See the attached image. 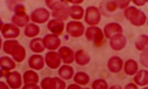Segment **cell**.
Returning a JSON list of instances; mask_svg holds the SVG:
<instances>
[{"mask_svg":"<svg viewBox=\"0 0 148 89\" xmlns=\"http://www.w3.org/2000/svg\"><path fill=\"white\" fill-rule=\"evenodd\" d=\"M118 5H117L116 1H109L106 3V8L109 12H114L118 8Z\"/></svg>","mask_w":148,"mask_h":89,"instance_id":"obj_33","label":"cell"},{"mask_svg":"<svg viewBox=\"0 0 148 89\" xmlns=\"http://www.w3.org/2000/svg\"><path fill=\"white\" fill-rule=\"evenodd\" d=\"M67 89H82V88L77 84H69L67 87Z\"/></svg>","mask_w":148,"mask_h":89,"instance_id":"obj_39","label":"cell"},{"mask_svg":"<svg viewBox=\"0 0 148 89\" xmlns=\"http://www.w3.org/2000/svg\"><path fill=\"white\" fill-rule=\"evenodd\" d=\"M69 16L75 20H81L83 18L84 11L83 7L77 5L71 6L69 8Z\"/></svg>","mask_w":148,"mask_h":89,"instance_id":"obj_22","label":"cell"},{"mask_svg":"<svg viewBox=\"0 0 148 89\" xmlns=\"http://www.w3.org/2000/svg\"><path fill=\"white\" fill-rule=\"evenodd\" d=\"M1 33L3 37L5 38H16L20 34V30L10 24H3L1 26Z\"/></svg>","mask_w":148,"mask_h":89,"instance_id":"obj_13","label":"cell"},{"mask_svg":"<svg viewBox=\"0 0 148 89\" xmlns=\"http://www.w3.org/2000/svg\"><path fill=\"white\" fill-rule=\"evenodd\" d=\"M42 89H56L57 83L55 77L44 78L40 83Z\"/></svg>","mask_w":148,"mask_h":89,"instance_id":"obj_29","label":"cell"},{"mask_svg":"<svg viewBox=\"0 0 148 89\" xmlns=\"http://www.w3.org/2000/svg\"><path fill=\"white\" fill-rule=\"evenodd\" d=\"M140 62L144 67L148 68V47L140 54Z\"/></svg>","mask_w":148,"mask_h":89,"instance_id":"obj_32","label":"cell"},{"mask_svg":"<svg viewBox=\"0 0 148 89\" xmlns=\"http://www.w3.org/2000/svg\"><path fill=\"white\" fill-rule=\"evenodd\" d=\"M108 89H122L121 87L118 85H113L111 86Z\"/></svg>","mask_w":148,"mask_h":89,"instance_id":"obj_42","label":"cell"},{"mask_svg":"<svg viewBox=\"0 0 148 89\" xmlns=\"http://www.w3.org/2000/svg\"><path fill=\"white\" fill-rule=\"evenodd\" d=\"M50 17V13L45 8L36 9L32 13L31 19L32 22L36 23L42 24L47 21Z\"/></svg>","mask_w":148,"mask_h":89,"instance_id":"obj_7","label":"cell"},{"mask_svg":"<svg viewBox=\"0 0 148 89\" xmlns=\"http://www.w3.org/2000/svg\"><path fill=\"white\" fill-rule=\"evenodd\" d=\"M86 37L88 41L92 42L95 45L99 46L104 40V33L101 28L95 26H91L85 32Z\"/></svg>","mask_w":148,"mask_h":89,"instance_id":"obj_4","label":"cell"},{"mask_svg":"<svg viewBox=\"0 0 148 89\" xmlns=\"http://www.w3.org/2000/svg\"><path fill=\"white\" fill-rule=\"evenodd\" d=\"M147 24H148V21H147Z\"/></svg>","mask_w":148,"mask_h":89,"instance_id":"obj_45","label":"cell"},{"mask_svg":"<svg viewBox=\"0 0 148 89\" xmlns=\"http://www.w3.org/2000/svg\"><path fill=\"white\" fill-rule=\"evenodd\" d=\"M23 80L25 84H36L38 83L39 77L38 75L34 71L28 70L23 75Z\"/></svg>","mask_w":148,"mask_h":89,"instance_id":"obj_25","label":"cell"},{"mask_svg":"<svg viewBox=\"0 0 148 89\" xmlns=\"http://www.w3.org/2000/svg\"><path fill=\"white\" fill-rule=\"evenodd\" d=\"M29 66L31 68L36 70H39L44 66V58L40 55H32L29 59Z\"/></svg>","mask_w":148,"mask_h":89,"instance_id":"obj_19","label":"cell"},{"mask_svg":"<svg viewBox=\"0 0 148 89\" xmlns=\"http://www.w3.org/2000/svg\"><path fill=\"white\" fill-rule=\"evenodd\" d=\"M134 81L141 86L148 84V71L142 69L138 71L134 76Z\"/></svg>","mask_w":148,"mask_h":89,"instance_id":"obj_20","label":"cell"},{"mask_svg":"<svg viewBox=\"0 0 148 89\" xmlns=\"http://www.w3.org/2000/svg\"><path fill=\"white\" fill-rule=\"evenodd\" d=\"M127 43L126 38L122 34H117L113 36L110 39V47L114 51L121 50L125 46Z\"/></svg>","mask_w":148,"mask_h":89,"instance_id":"obj_10","label":"cell"},{"mask_svg":"<svg viewBox=\"0 0 148 89\" xmlns=\"http://www.w3.org/2000/svg\"><path fill=\"white\" fill-rule=\"evenodd\" d=\"M138 65L133 59H130L125 62L124 66V72L126 75L132 76L138 72Z\"/></svg>","mask_w":148,"mask_h":89,"instance_id":"obj_17","label":"cell"},{"mask_svg":"<svg viewBox=\"0 0 148 89\" xmlns=\"http://www.w3.org/2000/svg\"><path fill=\"white\" fill-rule=\"evenodd\" d=\"M6 77L7 83L11 89H18L22 85L21 76L17 71L9 72Z\"/></svg>","mask_w":148,"mask_h":89,"instance_id":"obj_9","label":"cell"},{"mask_svg":"<svg viewBox=\"0 0 148 89\" xmlns=\"http://www.w3.org/2000/svg\"><path fill=\"white\" fill-rule=\"evenodd\" d=\"M119 8L121 10H125L128 7L130 1H116Z\"/></svg>","mask_w":148,"mask_h":89,"instance_id":"obj_34","label":"cell"},{"mask_svg":"<svg viewBox=\"0 0 148 89\" xmlns=\"http://www.w3.org/2000/svg\"><path fill=\"white\" fill-rule=\"evenodd\" d=\"M136 49L139 51H143L148 47V36L141 34L136 38L135 42Z\"/></svg>","mask_w":148,"mask_h":89,"instance_id":"obj_24","label":"cell"},{"mask_svg":"<svg viewBox=\"0 0 148 89\" xmlns=\"http://www.w3.org/2000/svg\"><path fill=\"white\" fill-rule=\"evenodd\" d=\"M123 31L122 26L116 22L109 23L106 24L104 28V35L109 39L117 34H122Z\"/></svg>","mask_w":148,"mask_h":89,"instance_id":"obj_8","label":"cell"},{"mask_svg":"<svg viewBox=\"0 0 148 89\" xmlns=\"http://www.w3.org/2000/svg\"><path fill=\"white\" fill-rule=\"evenodd\" d=\"M89 89V88H84V89Z\"/></svg>","mask_w":148,"mask_h":89,"instance_id":"obj_44","label":"cell"},{"mask_svg":"<svg viewBox=\"0 0 148 89\" xmlns=\"http://www.w3.org/2000/svg\"><path fill=\"white\" fill-rule=\"evenodd\" d=\"M142 89H148V86L146 87L145 88H143Z\"/></svg>","mask_w":148,"mask_h":89,"instance_id":"obj_43","label":"cell"},{"mask_svg":"<svg viewBox=\"0 0 148 89\" xmlns=\"http://www.w3.org/2000/svg\"><path fill=\"white\" fill-rule=\"evenodd\" d=\"M75 60L78 65L84 66L89 63L90 57L84 50H79L75 54Z\"/></svg>","mask_w":148,"mask_h":89,"instance_id":"obj_21","label":"cell"},{"mask_svg":"<svg viewBox=\"0 0 148 89\" xmlns=\"http://www.w3.org/2000/svg\"><path fill=\"white\" fill-rule=\"evenodd\" d=\"M125 18L135 26H141L145 23L147 17L144 12L134 6H130L124 11Z\"/></svg>","mask_w":148,"mask_h":89,"instance_id":"obj_2","label":"cell"},{"mask_svg":"<svg viewBox=\"0 0 148 89\" xmlns=\"http://www.w3.org/2000/svg\"><path fill=\"white\" fill-rule=\"evenodd\" d=\"M1 66L2 70L9 72L15 67V64L10 58L8 56L1 58Z\"/></svg>","mask_w":148,"mask_h":89,"instance_id":"obj_28","label":"cell"},{"mask_svg":"<svg viewBox=\"0 0 148 89\" xmlns=\"http://www.w3.org/2000/svg\"><path fill=\"white\" fill-rule=\"evenodd\" d=\"M89 76L84 72H77L74 77V81L81 86H85L89 83Z\"/></svg>","mask_w":148,"mask_h":89,"instance_id":"obj_27","label":"cell"},{"mask_svg":"<svg viewBox=\"0 0 148 89\" xmlns=\"http://www.w3.org/2000/svg\"><path fill=\"white\" fill-rule=\"evenodd\" d=\"M58 54L60 58L62 59L64 63L71 64L75 60V54L73 50L68 47L64 46L58 50Z\"/></svg>","mask_w":148,"mask_h":89,"instance_id":"obj_15","label":"cell"},{"mask_svg":"<svg viewBox=\"0 0 148 89\" xmlns=\"http://www.w3.org/2000/svg\"><path fill=\"white\" fill-rule=\"evenodd\" d=\"M39 28L38 26L32 23L27 24L25 29V35L27 37H33L38 35Z\"/></svg>","mask_w":148,"mask_h":89,"instance_id":"obj_30","label":"cell"},{"mask_svg":"<svg viewBox=\"0 0 148 89\" xmlns=\"http://www.w3.org/2000/svg\"><path fill=\"white\" fill-rule=\"evenodd\" d=\"M29 47L31 50L35 53H42L45 49L43 39L40 38H34L32 40Z\"/></svg>","mask_w":148,"mask_h":89,"instance_id":"obj_26","label":"cell"},{"mask_svg":"<svg viewBox=\"0 0 148 89\" xmlns=\"http://www.w3.org/2000/svg\"><path fill=\"white\" fill-rule=\"evenodd\" d=\"M69 2L71 3L74 4L75 5H77L79 4H81L83 2V1H69Z\"/></svg>","mask_w":148,"mask_h":89,"instance_id":"obj_41","label":"cell"},{"mask_svg":"<svg viewBox=\"0 0 148 89\" xmlns=\"http://www.w3.org/2000/svg\"><path fill=\"white\" fill-rule=\"evenodd\" d=\"M45 3L48 7L52 11V16L55 19L62 21L68 19L69 7L65 2L47 1Z\"/></svg>","mask_w":148,"mask_h":89,"instance_id":"obj_1","label":"cell"},{"mask_svg":"<svg viewBox=\"0 0 148 89\" xmlns=\"http://www.w3.org/2000/svg\"><path fill=\"white\" fill-rule=\"evenodd\" d=\"M45 61L49 67L51 69H56L61 64V58L58 54L55 52H49L46 54Z\"/></svg>","mask_w":148,"mask_h":89,"instance_id":"obj_14","label":"cell"},{"mask_svg":"<svg viewBox=\"0 0 148 89\" xmlns=\"http://www.w3.org/2000/svg\"><path fill=\"white\" fill-rule=\"evenodd\" d=\"M55 79L57 83V89H65V88H66L65 82L59 77H55Z\"/></svg>","mask_w":148,"mask_h":89,"instance_id":"obj_35","label":"cell"},{"mask_svg":"<svg viewBox=\"0 0 148 89\" xmlns=\"http://www.w3.org/2000/svg\"><path fill=\"white\" fill-rule=\"evenodd\" d=\"M124 89H138L137 86L135 84L132 83H130L127 84L126 86H125Z\"/></svg>","mask_w":148,"mask_h":89,"instance_id":"obj_38","label":"cell"},{"mask_svg":"<svg viewBox=\"0 0 148 89\" xmlns=\"http://www.w3.org/2000/svg\"><path fill=\"white\" fill-rule=\"evenodd\" d=\"M3 51L12 56L14 60L20 63L24 60L25 50L17 41H6L3 44Z\"/></svg>","mask_w":148,"mask_h":89,"instance_id":"obj_3","label":"cell"},{"mask_svg":"<svg viewBox=\"0 0 148 89\" xmlns=\"http://www.w3.org/2000/svg\"><path fill=\"white\" fill-rule=\"evenodd\" d=\"M22 89H40L38 86L35 84H25L23 86Z\"/></svg>","mask_w":148,"mask_h":89,"instance_id":"obj_36","label":"cell"},{"mask_svg":"<svg viewBox=\"0 0 148 89\" xmlns=\"http://www.w3.org/2000/svg\"><path fill=\"white\" fill-rule=\"evenodd\" d=\"M44 46L49 50H55L60 46L61 40L57 35L49 34L44 37L43 39Z\"/></svg>","mask_w":148,"mask_h":89,"instance_id":"obj_12","label":"cell"},{"mask_svg":"<svg viewBox=\"0 0 148 89\" xmlns=\"http://www.w3.org/2000/svg\"><path fill=\"white\" fill-rule=\"evenodd\" d=\"M48 29L53 34L56 35H60L64 31V24L62 21L53 19L49 22L47 25Z\"/></svg>","mask_w":148,"mask_h":89,"instance_id":"obj_16","label":"cell"},{"mask_svg":"<svg viewBox=\"0 0 148 89\" xmlns=\"http://www.w3.org/2000/svg\"><path fill=\"white\" fill-rule=\"evenodd\" d=\"M107 82L103 79H97L92 82V89H108Z\"/></svg>","mask_w":148,"mask_h":89,"instance_id":"obj_31","label":"cell"},{"mask_svg":"<svg viewBox=\"0 0 148 89\" xmlns=\"http://www.w3.org/2000/svg\"><path fill=\"white\" fill-rule=\"evenodd\" d=\"M132 3L137 6H144L146 3H148V1H132Z\"/></svg>","mask_w":148,"mask_h":89,"instance_id":"obj_37","label":"cell"},{"mask_svg":"<svg viewBox=\"0 0 148 89\" xmlns=\"http://www.w3.org/2000/svg\"><path fill=\"white\" fill-rule=\"evenodd\" d=\"M101 19V13L97 7L90 6L86 8L84 20L87 24L95 26L99 23Z\"/></svg>","mask_w":148,"mask_h":89,"instance_id":"obj_5","label":"cell"},{"mask_svg":"<svg viewBox=\"0 0 148 89\" xmlns=\"http://www.w3.org/2000/svg\"><path fill=\"white\" fill-rule=\"evenodd\" d=\"M107 66L110 72L113 73H117L122 69L123 60L119 56H113L109 59Z\"/></svg>","mask_w":148,"mask_h":89,"instance_id":"obj_11","label":"cell"},{"mask_svg":"<svg viewBox=\"0 0 148 89\" xmlns=\"http://www.w3.org/2000/svg\"><path fill=\"white\" fill-rule=\"evenodd\" d=\"M58 73L62 79L69 80L71 79L74 75V69L71 66L63 65L59 68Z\"/></svg>","mask_w":148,"mask_h":89,"instance_id":"obj_23","label":"cell"},{"mask_svg":"<svg viewBox=\"0 0 148 89\" xmlns=\"http://www.w3.org/2000/svg\"><path fill=\"white\" fill-rule=\"evenodd\" d=\"M66 32L74 38H78L83 35L85 28L83 24L79 21H71L66 26Z\"/></svg>","mask_w":148,"mask_h":89,"instance_id":"obj_6","label":"cell"},{"mask_svg":"<svg viewBox=\"0 0 148 89\" xmlns=\"http://www.w3.org/2000/svg\"><path fill=\"white\" fill-rule=\"evenodd\" d=\"M0 86H1V89H9L8 87V86L7 84L5 83L4 82L1 81L0 83Z\"/></svg>","mask_w":148,"mask_h":89,"instance_id":"obj_40","label":"cell"},{"mask_svg":"<svg viewBox=\"0 0 148 89\" xmlns=\"http://www.w3.org/2000/svg\"><path fill=\"white\" fill-rule=\"evenodd\" d=\"M29 21V17L25 12L16 13L12 18V22L20 27L24 26Z\"/></svg>","mask_w":148,"mask_h":89,"instance_id":"obj_18","label":"cell"}]
</instances>
